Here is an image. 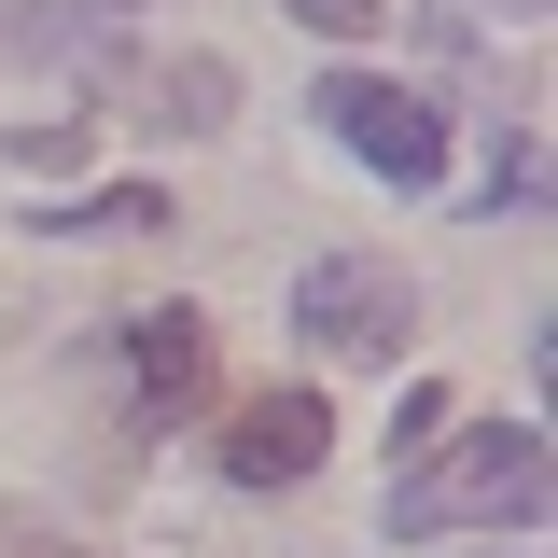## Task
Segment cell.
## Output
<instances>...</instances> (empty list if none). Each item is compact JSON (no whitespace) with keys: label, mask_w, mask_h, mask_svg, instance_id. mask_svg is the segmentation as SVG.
I'll list each match as a JSON object with an SVG mask.
<instances>
[{"label":"cell","mask_w":558,"mask_h":558,"mask_svg":"<svg viewBox=\"0 0 558 558\" xmlns=\"http://www.w3.org/2000/svg\"><path fill=\"white\" fill-rule=\"evenodd\" d=\"M545 488L558 475H545V433H531V418H461V433L391 488V531L433 545V531H461V517H545Z\"/></svg>","instance_id":"obj_1"},{"label":"cell","mask_w":558,"mask_h":558,"mask_svg":"<svg viewBox=\"0 0 558 558\" xmlns=\"http://www.w3.org/2000/svg\"><path fill=\"white\" fill-rule=\"evenodd\" d=\"M307 112H322V126H336V154H363V168H377V182H433V168H447V112H433V98H418V84H377V70H322V98H307Z\"/></svg>","instance_id":"obj_2"},{"label":"cell","mask_w":558,"mask_h":558,"mask_svg":"<svg viewBox=\"0 0 558 558\" xmlns=\"http://www.w3.org/2000/svg\"><path fill=\"white\" fill-rule=\"evenodd\" d=\"M293 336L336 349V363H391L405 349V279L377 266V252H322V266L293 279Z\"/></svg>","instance_id":"obj_3"},{"label":"cell","mask_w":558,"mask_h":558,"mask_svg":"<svg viewBox=\"0 0 558 558\" xmlns=\"http://www.w3.org/2000/svg\"><path fill=\"white\" fill-rule=\"evenodd\" d=\"M322 447H336V405H322V391H252V405L223 418L209 461L238 488H293V475H322Z\"/></svg>","instance_id":"obj_4"},{"label":"cell","mask_w":558,"mask_h":558,"mask_svg":"<svg viewBox=\"0 0 558 558\" xmlns=\"http://www.w3.org/2000/svg\"><path fill=\"white\" fill-rule=\"evenodd\" d=\"M126 391H140V418H196L209 405V322L196 307H140L126 322Z\"/></svg>","instance_id":"obj_5"},{"label":"cell","mask_w":558,"mask_h":558,"mask_svg":"<svg viewBox=\"0 0 558 558\" xmlns=\"http://www.w3.org/2000/svg\"><path fill=\"white\" fill-rule=\"evenodd\" d=\"M70 238H154V223H168V196H154V182H112V196H84V209H57Z\"/></svg>","instance_id":"obj_6"},{"label":"cell","mask_w":558,"mask_h":558,"mask_svg":"<svg viewBox=\"0 0 558 558\" xmlns=\"http://www.w3.org/2000/svg\"><path fill=\"white\" fill-rule=\"evenodd\" d=\"M293 14H307V28H336V43H363V28H377L391 0H293Z\"/></svg>","instance_id":"obj_7"}]
</instances>
